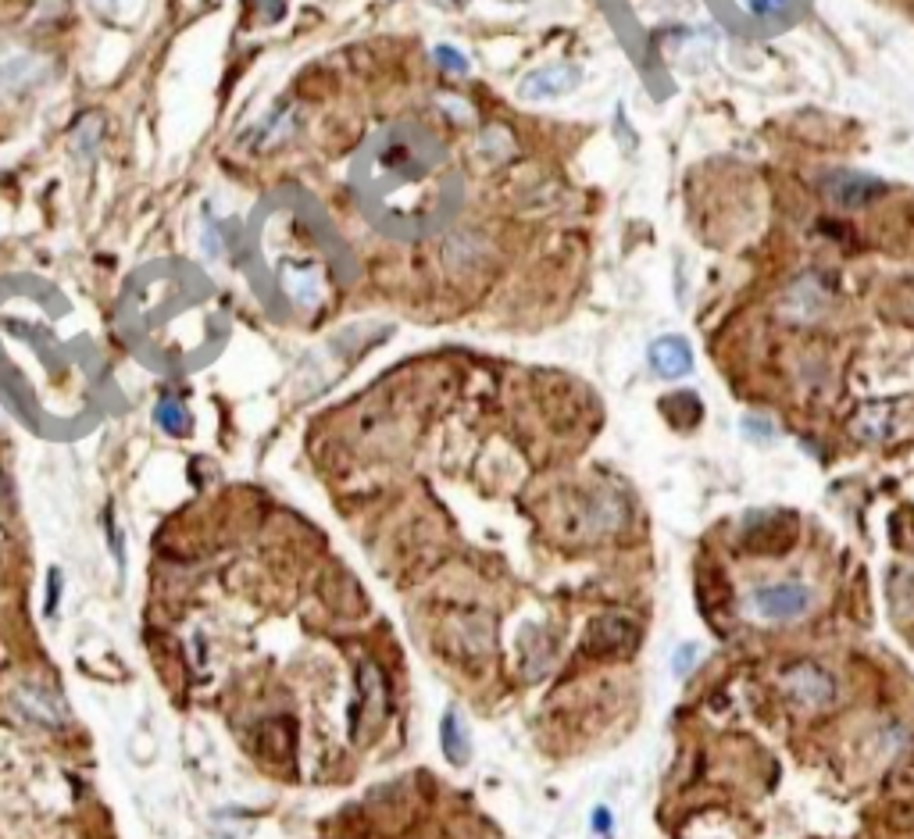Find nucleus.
I'll list each match as a JSON object with an SVG mask.
<instances>
[{"instance_id":"obj_12","label":"nucleus","mask_w":914,"mask_h":839,"mask_svg":"<svg viewBox=\"0 0 914 839\" xmlns=\"http://www.w3.org/2000/svg\"><path fill=\"white\" fill-rule=\"evenodd\" d=\"M283 283H286V293H290L297 304H311V300H315V279H311L308 268H300V272L297 268H286Z\"/></svg>"},{"instance_id":"obj_19","label":"nucleus","mask_w":914,"mask_h":839,"mask_svg":"<svg viewBox=\"0 0 914 839\" xmlns=\"http://www.w3.org/2000/svg\"><path fill=\"white\" fill-rule=\"evenodd\" d=\"M690 661H693V647H682V654H679V661H675V668H679V672H686V668H690Z\"/></svg>"},{"instance_id":"obj_15","label":"nucleus","mask_w":914,"mask_h":839,"mask_svg":"<svg viewBox=\"0 0 914 839\" xmlns=\"http://www.w3.org/2000/svg\"><path fill=\"white\" fill-rule=\"evenodd\" d=\"M436 61H440L443 68H450V72H465L468 68V61L461 58L454 47H436Z\"/></svg>"},{"instance_id":"obj_18","label":"nucleus","mask_w":914,"mask_h":839,"mask_svg":"<svg viewBox=\"0 0 914 839\" xmlns=\"http://www.w3.org/2000/svg\"><path fill=\"white\" fill-rule=\"evenodd\" d=\"M286 11V0H265V18L268 22H275V18Z\"/></svg>"},{"instance_id":"obj_5","label":"nucleus","mask_w":914,"mask_h":839,"mask_svg":"<svg viewBox=\"0 0 914 839\" xmlns=\"http://www.w3.org/2000/svg\"><path fill=\"white\" fill-rule=\"evenodd\" d=\"M650 368L661 379H682L693 372V350L682 336H661L650 343Z\"/></svg>"},{"instance_id":"obj_1","label":"nucleus","mask_w":914,"mask_h":839,"mask_svg":"<svg viewBox=\"0 0 914 839\" xmlns=\"http://www.w3.org/2000/svg\"><path fill=\"white\" fill-rule=\"evenodd\" d=\"M747 607L765 622H797L815 607V590L804 582H772L757 586L747 597Z\"/></svg>"},{"instance_id":"obj_20","label":"nucleus","mask_w":914,"mask_h":839,"mask_svg":"<svg viewBox=\"0 0 914 839\" xmlns=\"http://www.w3.org/2000/svg\"><path fill=\"white\" fill-rule=\"evenodd\" d=\"M597 829H600V832L607 829V811H597Z\"/></svg>"},{"instance_id":"obj_3","label":"nucleus","mask_w":914,"mask_h":839,"mask_svg":"<svg viewBox=\"0 0 914 839\" xmlns=\"http://www.w3.org/2000/svg\"><path fill=\"white\" fill-rule=\"evenodd\" d=\"M640 647V625L622 615H600L582 632V654L590 657H629Z\"/></svg>"},{"instance_id":"obj_13","label":"nucleus","mask_w":914,"mask_h":839,"mask_svg":"<svg viewBox=\"0 0 914 839\" xmlns=\"http://www.w3.org/2000/svg\"><path fill=\"white\" fill-rule=\"evenodd\" d=\"M200 254L208 261H215L222 254V229H218L211 211H204V218H200Z\"/></svg>"},{"instance_id":"obj_6","label":"nucleus","mask_w":914,"mask_h":839,"mask_svg":"<svg viewBox=\"0 0 914 839\" xmlns=\"http://www.w3.org/2000/svg\"><path fill=\"white\" fill-rule=\"evenodd\" d=\"M361 700L354 704V715H350V722L365 711L368 715V725H379L386 718V690H383V675H379V668L372 665V661H365L361 665Z\"/></svg>"},{"instance_id":"obj_4","label":"nucleus","mask_w":914,"mask_h":839,"mask_svg":"<svg viewBox=\"0 0 914 839\" xmlns=\"http://www.w3.org/2000/svg\"><path fill=\"white\" fill-rule=\"evenodd\" d=\"M822 190L825 197L843 204V208H861V204H872L875 197H882L886 186L872 175L854 172V168H836V172L822 175Z\"/></svg>"},{"instance_id":"obj_10","label":"nucleus","mask_w":914,"mask_h":839,"mask_svg":"<svg viewBox=\"0 0 914 839\" xmlns=\"http://www.w3.org/2000/svg\"><path fill=\"white\" fill-rule=\"evenodd\" d=\"M154 422L165 432H183L186 422H190V411H186V404L179 397H161L158 408H154Z\"/></svg>"},{"instance_id":"obj_2","label":"nucleus","mask_w":914,"mask_h":839,"mask_svg":"<svg viewBox=\"0 0 914 839\" xmlns=\"http://www.w3.org/2000/svg\"><path fill=\"white\" fill-rule=\"evenodd\" d=\"M782 693L800 711H825L836 700V679L815 661H797L782 672Z\"/></svg>"},{"instance_id":"obj_9","label":"nucleus","mask_w":914,"mask_h":839,"mask_svg":"<svg viewBox=\"0 0 914 839\" xmlns=\"http://www.w3.org/2000/svg\"><path fill=\"white\" fill-rule=\"evenodd\" d=\"M575 68H565V72L557 75V68H547V72H536L529 79V83L522 86V93L525 97H557V93H565V90H572L575 86Z\"/></svg>"},{"instance_id":"obj_16","label":"nucleus","mask_w":914,"mask_h":839,"mask_svg":"<svg viewBox=\"0 0 914 839\" xmlns=\"http://www.w3.org/2000/svg\"><path fill=\"white\" fill-rule=\"evenodd\" d=\"M743 432H747L750 440H761V443H768L775 436L772 425H768L765 418H747V422H743Z\"/></svg>"},{"instance_id":"obj_11","label":"nucleus","mask_w":914,"mask_h":839,"mask_svg":"<svg viewBox=\"0 0 914 839\" xmlns=\"http://www.w3.org/2000/svg\"><path fill=\"white\" fill-rule=\"evenodd\" d=\"M665 411L675 418V422L693 425V422H700V415H704V404H700L690 390H682V393H675L672 400H665Z\"/></svg>"},{"instance_id":"obj_8","label":"nucleus","mask_w":914,"mask_h":839,"mask_svg":"<svg viewBox=\"0 0 914 839\" xmlns=\"http://www.w3.org/2000/svg\"><path fill=\"white\" fill-rule=\"evenodd\" d=\"M440 747L447 754L450 765H465L468 761V736H465V725L457 718V711H447L440 722Z\"/></svg>"},{"instance_id":"obj_14","label":"nucleus","mask_w":914,"mask_h":839,"mask_svg":"<svg viewBox=\"0 0 914 839\" xmlns=\"http://www.w3.org/2000/svg\"><path fill=\"white\" fill-rule=\"evenodd\" d=\"M743 4H747L750 15L768 18V15H779V11H786V4H790V0H743Z\"/></svg>"},{"instance_id":"obj_17","label":"nucleus","mask_w":914,"mask_h":839,"mask_svg":"<svg viewBox=\"0 0 914 839\" xmlns=\"http://www.w3.org/2000/svg\"><path fill=\"white\" fill-rule=\"evenodd\" d=\"M58 590H61V575L50 572V600H47V615H54V607H58Z\"/></svg>"},{"instance_id":"obj_7","label":"nucleus","mask_w":914,"mask_h":839,"mask_svg":"<svg viewBox=\"0 0 914 839\" xmlns=\"http://www.w3.org/2000/svg\"><path fill=\"white\" fill-rule=\"evenodd\" d=\"M18 704H22L25 715L36 718V722L47 725V729H58V725L65 722L61 700L54 697V693L40 690V686H22V690H18Z\"/></svg>"}]
</instances>
